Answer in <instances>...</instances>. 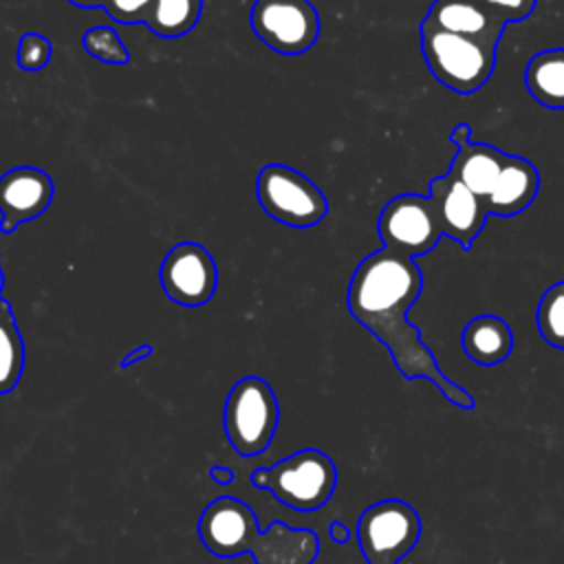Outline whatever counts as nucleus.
I'll return each mask as SVG.
<instances>
[{"label":"nucleus","instance_id":"f257e3e1","mask_svg":"<svg viewBox=\"0 0 564 564\" xmlns=\"http://www.w3.org/2000/svg\"><path fill=\"white\" fill-rule=\"evenodd\" d=\"M421 291L423 273L416 260L381 247L357 264L346 304L350 315L388 348L405 379H430L452 405L471 410L474 397L443 375L419 328L408 319Z\"/></svg>","mask_w":564,"mask_h":564},{"label":"nucleus","instance_id":"f03ea898","mask_svg":"<svg viewBox=\"0 0 564 564\" xmlns=\"http://www.w3.org/2000/svg\"><path fill=\"white\" fill-rule=\"evenodd\" d=\"M198 540L216 557L251 555L256 564H313L319 538L313 529H295L273 520L267 531L253 509L234 496L214 498L196 522Z\"/></svg>","mask_w":564,"mask_h":564},{"label":"nucleus","instance_id":"7ed1b4c3","mask_svg":"<svg viewBox=\"0 0 564 564\" xmlns=\"http://www.w3.org/2000/svg\"><path fill=\"white\" fill-rule=\"evenodd\" d=\"M249 482L267 489L284 507L311 513L330 500L337 487V467L326 452L304 447L271 467L253 469Z\"/></svg>","mask_w":564,"mask_h":564},{"label":"nucleus","instance_id":"20e7f679","mask_svg":"<svg viewBox=\"0 0 564 564\" xmlns=\"http://www.w3.org/2000/svg\"><path fill=\"white\" fill-rule=\"evenodd\" d=\"M421 53L434 79L454 93L471 95L496 68V48L421 22Z\"/></svg>","mask_w":564,"mask_h":564},{"label":"nucleus","instance_id":"39448f33","mask_svg":"<svg viewBox=\"0 0 564 564\" xmlns=\"http://www.w3.org/2000/svg\"><path fill=\"white\" fill-rule=\"evenodd\" d=\"M280 403L273 388L256 375L238 379L223 408V427L234 452L240 456L262 454L278 430Z\"/></svg>","mask_w":564,"mask_h":564},{"label":"nucleus","instance_id":"423d86ee","mask_svg":"<svg viewBox=\"0 0 564 564\" xmlns=\"http://www.w3.org/2000/svg\"><path fill=\"white\" fill-rule=\"evenodd\" d=\"M256 192L267 216L286 227L306 229L328 214L324 192L308 176L284 163L264 165L258 174Z\"/></svg>","mask_w":564,"mask_h":564},{"label":"nucleus","instance_id":"0eeeda50","mask_svg":"<svg viewBox=\"0 0 564 564\" xmlns=\"http://www.w3.org/2000/svg\"><path fill=\"white\" fill-rule=\"evenodd\" d=\"M421 538V518L412 505L386 498L366 507L357 520V542L368 564H399Z\"/></svg>","mask_w":564,"mask_h":564},{"label":"nucleus","instance_id":"6e6552de","mask_svg":"<svg viewBox=\"0 0 564 564\" xmlns=\"http://www.w3.org/2000/svg\"><path fill=\"white\" fill-rule=\"evenodd\" d=\"M251 31L280 55H300L319 37V13L311 0H256Z\"/></svg>","mask_w":564,"mask_h":564},{"label":"nucleus","instance_id":"1a4fd4ad","mask_svg":"<svg viewBox=\"0 0 564 564\" xmlns=\"http://www.w3.org/2000/svg\"><path fill=\"white\" fill-rule=\"evenodd\" d=\"M377 231L386 249L419 258L436 247L443 231L430 196L399 194L390 198L377 220Z\"/></svg>","mask_w":564,"mask_h":564},{"label":"nucleus","instance_id":"9d476101","mask_svg":"<svg viewBox=\"0 0 564 564\" xmlns=\"http://www.w3.org/2000/svg\"><path fill=\"white\" fill-rule=\"evenodd\" d=\"M159 280L172 302L181 306H203L216 293L218 269L203 245L185 240L167 251L159 269Z\"/></svg>","mask_w":564,"mask_h":564},{"label":"nucleus","instance_id":"9b49d317","mask_svg":"<svg viewBox=\"0 0 564 564\" xmlns=\"http://www.w3.org/2000/svg\"><path fill=\"white\" fill-rule=\"evenodd\" d=\"M430 200L443 236L467 251L489 218L485 200L467 189L452 172L430 181Z\"/></svg>","mask_w":564,"mask_h":564},{"label":"nucleus","instance_id":"f8f14e48","mask_svg":"<svg viewBox=\"0 0 564 564\" xmlns=\"http://www.w3.org/2000/svg\"><path fill=\"white\" fill-rule=\"evenodd\" d=\"M53 178L33 165H18L0 176V231L13 234L20 225L44 214L53 200Z\"/></svg>","mask_w":564,"mask_h":564},{"label":"nucleus","instance_id":"ddd939ff","mask_svg":"<svg viewBox=\"0 0 564 564\" xmlns=\"http://www.w3.org/2000/svg\"><path fill=\"white\" fill-rule=\"evenodd\" d=\"M423 22L494 48H498V42L507 26L480 0H434Z\"/></svg>","mask_w":564,"mask_h":564},{"label":"nucleus","instance_id":"4468645a","mask_svg":"<svg viewBox=\"0 0 564 564\" xmlns=\"http://www.w3.org/2000/svg\"><path fill=\"white\" fill-rule=\"evenodd\" d=\"M469 134V123H458L452 130V143L458 150L447 172H452L467 189L485 200L498 181L507 154L489 143H471Z\"/></svg>","mask_w":564,"mask_h":564},{"label":"nucleus","instance_id":"2eb2a0df","mask_svg":"<svg viewBox=\"0 0 564 564\" xmlns=\"http://www.w3.org/2000/svg\"><path fill=\"white\" fill-rule=\"evenodd\" d=\"M540 189V174L538 167L518 154H507L502 170L498 174V181L489 196L485 198V205L489 214L509 218L520 212H524L538 196Z\"/></svg>","mask_w":564,"mask_h":564},{"label":"nucleus","instance_id":"dca6fc26","mask_svg":"<svg viewBox=\"0 0 564 564\" xmlns=\"http://www.w3.org/2000/svg\"><path fill=\"white\" fill-rule=\"evenodd\" d=\"M465 355L478 366L502 364L513 350V333L498 315H478L467 322L460 335Z\"/></svg>","mask_w":564,"mask_h":564},{"label":"nucleus","instance_id":"f3484780","mask_svg":"<svg viewBox=\"0 0 564 564\" xmlns=\"http://www.w3.org/2000/svg\"><path fill=\"white\" fill-rule=\"evenodd\" d=\"M524 86L538 104L564 110V48L535 53L524 68Z\"/></svg>","mask_w":564,"mask_h":564},{"label":"nucleus","instance_id":"a211bd4d","mask_svg":"<svg viewBox=\"0 0 564 564\" xmlns=\"http://www.w3.org/2000/svg\"><path fill=\"white\" fill-rule=\"evenodd\" d=\"M24 341L9 300L0 302V394H9L22 379Z\"/></svg>","mask_w":564,"mask_h":564},{"label":"nucleus","instance_id":"6ab92c4d","mask_svg":"<svg viewBox=\"0 0 564 564\" xmlns=\"http://www.w3.org/2000/svg\"><path fill=\"white\" fill-rule=\"evenodd\" d=\"M203 11V0H154L143 24L159 37L189 33Z\"/></svg>","mask_w":564,"mask_h":564},{"label":"nucleus","instance_id":"aec40b11","mask_svg":"<svg viewBox=\"0 0 564 564\" xmlns=\"http://www.w3.org/2000/svg\"><path fill=\"white\" fill-rule=\"evenodd\" d=\"M535 322L540 337L553 346L564 348V280L551 284L538 304Z\"/></svg>","mask_w":564,"mask_h":564},{"label":"nucleus","instance_id":"412c9836","mask_svg":"<svg viewBox=\"0 0 564 564\" xmlns=\"http://www.w3.org/2000/svg\"><path fill=\"white\" fill-rule=\"evenodd\" d=\"M82 46H84V51L90 57H95V59H99L104 64L121 66V64L130 62V53H128L123 40L110 26H93V29H88L84 33V37H82Z\"/></svg>","mask_w":564,"mask_h":564},{"label":"nucleus","instance_id":"4be33fe9","mask_svg":"<svg viewBox=\"0 0 564 564\" xmlns=\"http://www.w3.org/2000/svg\"><path fill=\"white\" fill-rule=\"evenodd\" d=\"M53 44L42 33H24L18 44V66L22 70H40L51 62Z\"/></svg>","mask_w":564,"mask_h":564},{"label":"nucleus","instance_id":"5701e85b","mask_svg":"<svg viewBox=\"0 0 564 564\" xmlns=\"http://www.w3.org/2000/svg\"><path fill=\"white\" fill-rule=\"evenodd\" d=\"M152 2L154 0H106L104 9L112 20H117L121 24H132V22L143 24Z\"/></svg>","mask_w":564,"mask_h":564},{"label":"nucleus","instance_id":"b1692460","mask_svg":"<svg viewBox=\"0 0 564 564\" xmlns=\"http://www.w3.org/2000/svg\"><path fill=\"white\" fill-rule=\"evenodd\" d=\"M498 20L505 24L520 22L529 18L538 4V0H480Z\"/></svg>","mask_w":564,"mask_h":564},{"label":"nucleus","instance_id":"393cba45","mask_svg":"<svg viewBox=\"0 0 564 564\" xmlns=\"http://www.w3.org/2000/svg\"><path fill=\"white\" fill-rule=\"evenodd\" d=\"M154 352V348L150 346V344H141V346H137L134 350H130L123 359H121V368H130L132 364H137V361H141V359H148L150 355Z\"/></svg>","mask_w":564,"mask_h":564},{"label":"nucleus","instance_id":"a878e982","mask_svg":"<svg viewBox=\"0 0 564 564\" xmlns=\"http://www.w3.org/2000/svg\"><path fill=\"white\" fill-rule=\"evenodd\" d=\"M328 535H330V540H333L335 544H346V542L350 540L348 527H346L344 522H339V520H333V522L328 524Z\"/></svg>","mask_w":564,"mask_h":564},{"label":"nucleus","instance_id":"bb28decb","mask_svg":"<svg viewBox=\"0 0 564 564\" xmlns=\"http://www.w3.org/2000/svg\"><path fill=\"white\" fill-rule=\"evenodd\" d=\"M209 476H212V480L218 482V485H229V482H234V471H231L229 467H225V465H214V467L209 469Z\"/></svg>","mask_w":564,"mask_h":564},{"label":"nucleus","instance_id":"cd10ccee","mask_svg":"<svg viewBox=\"0 0 564 564\" xmlns=\"http://www.w3.org/2000/svg\"><path fill=\"white\" fill-rule=\"evenodd\" d=\"M68 2L79 9H97V7L106 4V0H68Z\"/></svg>","mask_w":564,"mask_h":564},{"label":"nucleus","instance_id":"c85d7f7f","mask_svg":"<svg viewBox=\"0 0 564 564\" xmlns=\"http://www.w3.org/2000/svg\"><path fill=\"white\" fill-rule=\"evenodd\" d=\"M2 289H4V273H2V264H0V302L4 300L2 297Z\"/></svg>","mask_w":564,"mask_h":564}]
</instances>
